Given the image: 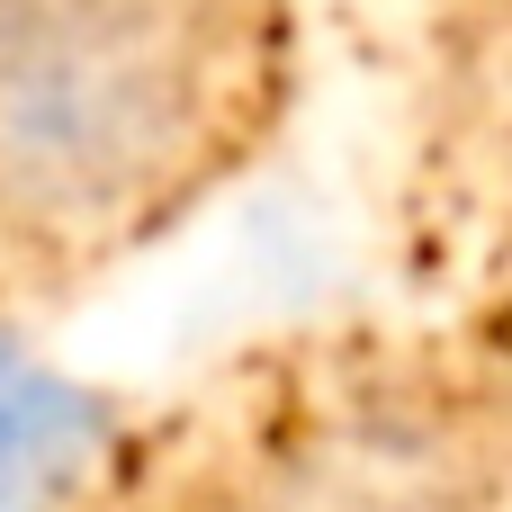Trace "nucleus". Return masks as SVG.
<instances>
[{
    "label": "nucleus",
    "instance_id": "obj_1",
    "mask_svg": "<svg viewBox=\"0 0 512 512\" xmlns=\"http://www.w3.org/2000/svg\"><path fill=\"white\" fill-rule=\"evenodd\" d=\"M207 108L189 0H0V216L108 225L144 207Z\"/></svg>",
    "mask_w": 512,
    "mask_h": 512
},
{
    "label": "nucleus",
    "instance_id": "obj_2",
    "mask_svg": "<svg viewBox=\"0 0 512 512\" xmlns=\"http://www.w3.org/2000/svg\"><path fill=\"white\" fill-rule=\"evenodd\" d=\"M99 405L0 333V512H54L99 459Z\"/></svg>",
    "mask_w": 512,
    "mask_h": 512
}]
</instances>
